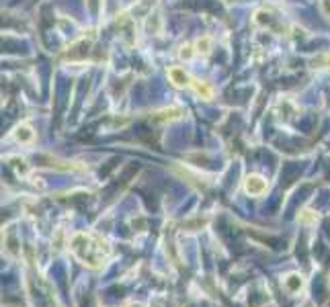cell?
Masks as SVG:
<instances>
[{"label": "cell", "instance_id": "3", "mask_svg": "<svg viewBox=\"0 0 330 307\" xmlns=\"http://www.w3.org/2000/svg\"><path fill=\"white\" fill-rule=\"evenodd\" d=\"M168 78L170 82L176 86V88H185V86H191V76L187 74V70L181 68V66H172L168 68Z\"/></svg>", "mask_w": 330, "mask_h": 307}, {"label": "cell", "instance_id": "6", "mask_svg": "<svg viewBox=\"0 0 330 307\" xmlns=\"http://www.w3.org/2000/svg\"><path fill=\"white\" fill-rule=\"evenodd\" d=\"M283 285H285V289L289 291V293H297L301 287H304V276L297 274V272H291V274H287V276H285Z\"/></svg>", "mask_w": 330, "mask_h": 307}, {"label": "cell", "instance_id": "1", "mask_svg": "<svg viewBox=\"0 0 330 307\" xmlns=\"http://www.w3.org/2000/svg\"><path fill=\"white\" fill-rule=\"evenodd\" d=\"M70 250L88 269H101L105 260L109 258V254H111V248H109V244L103 238H97V235L86 231H78L72 235Z\"/></svg>", "mask_w": 330, "mask_h": 307}, {"label": "cell", "instance_id": "7", "mask_svg": "<svg viewBox=\"0 0 330 307\" xmlns=\"http://www.w3.org/2000/svg\"><path fill=\"white\" fill-rule=\"evenodd\" d=\"M195 51L207 55V53L211 51V37H199V39L195 41Z\"/></svg>", "mask_w": 330, "mask_h": 307}, {"label": "cell", "instance_id": "8", "mask_svg": "<svg viewBox=\"0 0 330 307\" xmlns=\"http://www.w3.org/2000/svg\"><path fill=\"white\" fill-rule=\"evenodd\" d=\"M160 115H164V117H162L164 121H174V119H181L183 111H181V109H164Z\"/></svg>", "mask_w": 330, "mask_h": 307}, {"label": "cell", "instance_id": "9", "mask_svg": "<svg viewBox=\"0 0 330 307\" xmlns=\"http://www.w3.org/2000/svg\"><path fill=\"white\" fill-rule=\"evenodd\" d=\"M181 58H183V60L193 58V51H191V47H189V45H185V47L181 49Z\"/></svg>", "mask_w": 330, "mask_h": 307}, {"label": "cell", "instance_id": "4", "mask_svg": "<svg viewBox=\"0 0 330 307\" xmlns=\"http://www.w3.org/2000/svg\"><path fill=\"white\" fill-rule=\"evenodd\" d=\"M12 137H15L19 144H31L33 139H35V131L27 123H23V125H19L15 131H12Z\"/></svg>", "mask_w": 330, "mask_h": 307}, {"label": "cell", "instance_id": "5", "mask_svg": "<svg viewBox=\"0 0 330 307\" xmlns=\"http://www.w3.org/2000/svg\"><path fill=\"white\" fill-rule=\"evenodd\" d=\"M191 88H193V92L197 96H201V99H205V101L213 99V88L205 80H191Z\"/></svg>", "mask_w": 330, "mask_h": 307}, {"label": "cell", "instance_id": "2", "mask_svg": "<svg viewBox=\"0 0 330 307\" xmlns=\"http://www.w3.org/2000/svg\"><path fill=\"white\" fill-rule=\"evenodd\" d=\"M267 180L263 176H258V174H250V176H246L244 180V191L250 194V197H260V194H265L267 192Z\"/></svg>", "mask_w": 330, "mask_h": 307}]
</instances>
